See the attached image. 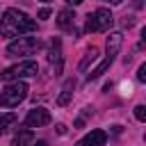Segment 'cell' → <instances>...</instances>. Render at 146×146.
I'll list each match as a JSON object with an SVG mask.
<instances>
[{"mask_svg": "<svg viewBox=\"0 0 146 146\" xmlns=\"http://www.w3.org/2000/svg\"><path fill=\"white\" fill-rule=\"evenodd\" d=\"M73 23H75V14H73V9L64 7V9L57 14V25H59L62 30H71Z\"/></svg>", "mask_w": 146, "mask_h": 146, "instance_id": "11", "label": "cell"}, {"mask_svg": "<svg viewBox=\"0 0 146 146\" xmlns=\"http://www.w3.org/2000/svg\"><path fill=\"white\" fill-rule=\"evenodd\" d=\"M14 121H16V114H14V112H5V114H0V135H2Z\"/></svg>", "mask_w": 146, "mask_h": 146, "instance_id": "15", "label": "cell"}, {"mask_svg": "<svg viewBox=\"0 0 146 146\" xmlns=\"http://www.w3.org/2000/svg\"><path fill=\"white\" fill-rule=\"evenodd\" d=\"M32 139H34V137H32V130L25 128V130H18V132H16V137L11 139V146H30Z\"/></svg>", "mask_w": 146, "mask_h": 146, "instance_id": "13", "label": "cell"}, {"mask_svg": "<svg viewBox=\"0 0 146 146\" xmlns=\"http://www.w3.org/2000/svg\"><path fill=\"white\" fill-rule=\"evenodd\" d=\"M39 18H41V21H48V18H50V9H48V7H43V9L39 11Z\"/></svg>", "mask_w": 146, "mask_h": 146, "instance_id": "18", "label": "cell"}, {"mask_svg": "<svg viewBox=\"0 0 146 146\" xmlns=\"http://www.w3.org/2000/svg\"><path fill=\"white\" fill-rule=\"evenodd\" d=\"M137 80H139V82H146V64L139 66V71H137Z\"/></svg>", "mask_w": 146, "mask_h": 146, "instance_id": "17", "label": "cell"}, {"mask_svg": "<svg viewBox=\"0 0 146 146\" xmlns=\"http://www.w3.org/2000/svg\"><path fill=\"white\" fill-rule=\"evenodd\" d=\"M48 62L55 66V75H59V71H62V43H59V39H52L50 41Z\"/></svg>", "mask_w": 146, "mask_h": 146, "instance_id": "8", "label": "cell"}, {"mask_svg": "<svg viewBox=\"0 0 146 146\" xmlns=\"http://www.w3.org/2000/svg\"><path fill=\"white\" fill-rule=\"evenodd\" d=\"M103 2H110V5H121L123 0H103Z\"/></svg>", "mask_w": 146, "mask_h": 146, "instance_id": "22", "label": "cell"}, {"mask_svg": "<svg viewBox=\"0 0 146 146\" xmlns=\"http://www.w3.org/2000/svg\"><path fill=\"white\" fill-rule=\"evenodd\" d=\"M96 59H98V48H94V46H91V48H87V52H84V57H82V62H80V66H78V68H80V71H84V68H87L91 62H96Z\"/></svg>", "mask_w": 146, "mask_h": 146, "instance_id": "14", "label": "cell"}, {"mask_svg": "<svg viewBox=\"0 0 146 146\" xmlns=\"http://www.w3.org/2000/svg\"><path fill=\"white\" fill-rule=\"evenodd\" d=\"M135 7H137V9H141V7H144V0H135Z\"/></svg>", "mask_w": 146, "mask_h": 146, "instance_id": "21", "label": "cell"}, {"mask_svg": "<svg viewBox=\"0 0 146 146\" xmlns=\"http://www.w3.org/2000/svg\"><path fill=\"white\" fill-rule=\"evenodd\" d=\"M27 98V84L23 80H11L2 91H0V105L2 107H16Z\"/></svg>", "mask_w": 146, "mask_h": 146, "instance_id": "2", "label": "cell"}, {"mask_svg": "<svg viewBox=\"0 0 146 146\" xmlns=\"http://www.w3.org/2000/svg\"><path fill=\"white\" fill-rule=\"evenodd\" d=\"M36 30V23L21 9H5L2 18H0V34L2 36H9V39H16V36H23V34H30Z\"/></svg>", "mask_w": 146, "mask_h": 146, "instance_id": "1", "label": "cell"}, {"mask_svg": "<svg viewBox=\"0 0 146 146\" xmlns=\"http://www.w3.org/2000/svg\"><path fill=\"white\" fill-rule=\"evenodd\" d=\"M132 23H135L132 16H125V18H123V27H132Z\"/></svg>", "mask_w": 146, "mask_h": 146, "instance_id": "19", "label": "cell"}, {"mask_svg": "<svg viewBox=\"0 0 146 146\" xmlns=\"http://www.w3.org/2000/svg\"><path fill=\"white\" fill-rule=\"evenodd\" d=\"M105 141H107L105 130H91V132H87L75 146H105Z\"/></svg>", "mask_w": 146, "mask_h": 146, "instance_id": "7", "label": "cell"}, {"mask_svg": "<svg viewBox=\"0 0 146 146\" xmlns=\"http://www.w3.org/2000/svg\"><path fill=\"white\" fill-rule=\"evenodd\" d=\"M135 119L137 121H146V105H137L135 107Z\"/></svg>", "mask_w": 146, "mask_h": 146, "instance_id": "16", "label": "cell"}, {"mask_svg": "<svg viewBox=\"0 0 146 146\" xmlns=\"http://www.w3.org/2000/svg\"><path fill=\"white\" fill-rule=\"evenodd\" d=\"M112 25H114V16L105 7H98L87 16V32H107Z\"/></svg>", "mask_w": 146, "mask_h": 146, "instance_id": "5", "label": "cell"}, {"mask_svg": "<svg viewBox=\"0 0 146 146\" xmlns=\"http://www.w3.org/2000/svg\"><path fill=\"white\" fill-rule=\"evenodd\" d=\"M68 5H80V2H84V0H66Z\"/></svg>", "mask_w": 146, "mask_h": 146, "instance_id": "24", "label": "cell"}, {"mask_svg": "<svg viewBox=\"0 0 146 146\" xmlns=\"http://www.w3.org/2000/svg\"><path fill=\"white\" fill-rule=\"evenodd\" d=\"M36 73H39V64H36L34 59H25V62H18V64L5 68V71L0 73V78H2L5 82H11V80L32 78V75H36Z\"/></svg>", "mask_w": 146, "mask_h": 146, "instance_id": "4", "label": "cell"}, {"mask_svg": "<svg viewBox=\"0 0 146 146\" xmlns=\"http://www.w3.org/2000/svg\"><path fill=\"white\" fill-rule=\"evenodd\" d=\"M50 123V112L46 107H34L27 112L25 116V125L32 130V128H41V125H48Z\"/></svg>", "mask_w": 146, "mask_h": 146, "instance_id": "6", "label": "cell"}, {"mask_svg": "<svg viewBox=\"0 0 146 146\" xmlns=\"http://www.w3.org/2000/svg\"><path fill=\"white\" fill-rule=\"evenodd\" d=\"M73 89H75V82H73V80H66L64 87H62V94L57 96V105H59V107H64V105L71 103V98H73Z\"/></svg>", "mask_w": 146, "mask_h": 146, "instance_id": "12", "label": "cell"}, {"mask_svg": "<svg viewBox=\"0 0 146 146\" xmlns=\"http://www.w3.org/2000/svg\"><path fill=\"white\" fill-rule=\"evenodd\" d=\"M121 46H123V34H121V32H110V36H107V41H105V50L112 52V55H119Z\"/></svg>", "mask_w": 146, "mask_h": 146, "instance_id": "10", "label": "cell"}, {"mask_svg": "<svg viewBox=\"0 0 146 146\" xmlns=\"http://www.w3.org/2000/svg\"><path fill=\"white\" fill-rule=\"evenodd\" d=\"M41 48V39L36 36H16L9 46H7V57H25V55H34Z\"/></svg>", "mask_w": 146, "mask_h": 146, "instance_id": "3", "label": "cell"}, {"mask_svg": "<svg viewBox=\"0 0 146 146\" xmlns=\"http://www.w3.org/2000/svg\"><path fill=\"white\" fill-rule=\"evenodd\" d=\"M57 132H59V135H66V125L59 123V125H57Z\"/></svg>", "mask_w": 146, "mask_h": 146, "instance_id": "20", "label": "cell"}, {"mask_svg": "<svg viewBox=\"0 0 146 146\" xmlns=\"http://www.w3.org/2000/svg\"><path fill=\"white\" fill-rule=\"evenodd\" d=\"M43 2H50V0H43Z\"/></svg>", "mask_w": 146, "mask_h": 146, "instance_id": "25", "label": "cell"}, {"mask_svg": "<svg viewBox=\"0 0 146 146\" xmlns=\"http://www.w3.org/2000/svg\"><path fill=\"white\" fill-rule=\"evenodd\" d=\"M30 146H48V144H46V141H36V144H34V141H32V144H30Z\"/></svg>", "mask_w": 146, "mask_h": 146, "instance_id": "23", "label": "cell"}, {"mask_svg": "<svg viewBox=\"0 0 146 146\" xmlns=\"http://www.w3.org/2000/svg\"><path fill=\"white\" fill-rule=\"evenodd\" d=\"M114 59H116V55H112V52H107V55H105V59H103V62H100V64H98V66H96V68H94V71H91V73L87 75V80L91 82V80H96V78H100V75H103V73H105V71H107V68H110L112 64H114Z\"/></svg>", "mask_w": 146, "mask_h": 146, "instance_id": "9", "label": "cell"}]
</instances>
